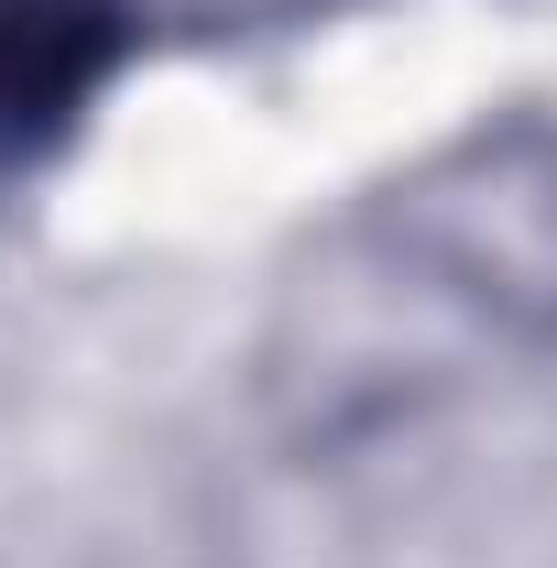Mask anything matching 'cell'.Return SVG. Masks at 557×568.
<instances>
[{"label": "cell", "mask_w": 557, "mask_h": 568, "mask_svg": "<svg viewBox=\"0 0 557 568\" xmlns=\"http://www.w3.org/2000/svg\"><path fill=\"white\" fill-rule=\"evenodd\" d=\"M132 44L121 0H0V164L44 153Z\"/></svg>", "instance_id": "6da1fadb"}]
</instances>
